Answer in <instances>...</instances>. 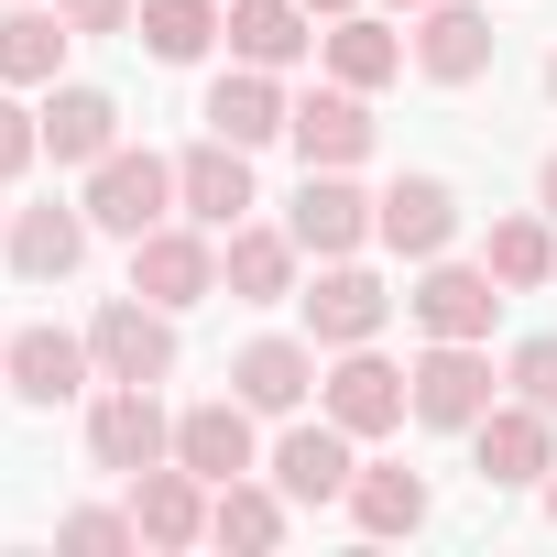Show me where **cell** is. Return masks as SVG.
<instances>
[{
	"label": "cell",
	"mask_w": 557,
	"mask_h": 557,
	"mask_svg": "<svg viewBox=\"0 0 557 557\" xmlns=\"http://www.w3.org/2000/svg\"><path fill=\"white\" fill-rule=\"evenodd\" d=\"M164 208H175V164H164V153H132V143H110V153L88 164V230H121V240H143V230H164Z\"/></svg>",
	"instance_id": "obj_1"
},
{
	"label": "cell",
	"mask_w": 557,
	"mask_h": 557,
	"mask_svg": "<svg viewBox=\"0 0 557 557\" xmlns=\"http://www.w3.org/2000/svg\"><path fill=\"white\" fill-rule=\"evenodd\" d=\"M88 459L99 470H153V459H175V416L153 405V383H110L99 405H88Z\"/></svg>",
	"instance_id": "obj_2"
},
{
	"label": "cell",
	"mask_w": 557,
	"mask_h": 557,
	"mask_svg": "<svg viewBox=\"0 0 557 557\" xmlns=\"http://www.w3.org/2000/svg\"><path fill=\"white\" fill-rule=\"evenodd\" d=\"M546 426H557V416H546V405H524V394H513V405H492V416L470 426L481 481H492V492H535V481L557 470V437H546Z\"/></svg>",
	"instance_id": "obj_3"
},
{
	"label": "cell",
	"mask_w": 557,
	"mask_h": 557,
	"mask_svg": "<svg viewBox=\"0 0 557 557\" xmlns=\"http://www.w3.org/2000/svg\"><path fill=\"white\" fill-rule=\"evenodd\" d=\"M88 350H99V372H110V383H164V372H175V329H164V307H153V296L99 307Z\"/></svg>",
	"instance_id": "obj_4"
},
{
	"label": "cell",
	"mask_w": 557,
	"mask_h": 557,
	"mask_svg": "<svg viewBox=\"0 0 557 557\" xmlns=\"http://www.w3.org/2000/svg\"><path fill=\"white\" fill-rule=\"evenodd\" d=\"M405 405H416V372H394L372 339H361V350H339V372H329V416H339L350 437H383V426H405Z\"/></svg>",
	"instance_id": "obj_5"
},
{
	"label": "cell",
	"mask_w": 557,
	"mask_h": 557,
	"mask_svg": "<svg viewBox=\"0 0 557 557\" xmlns=\"http://www.w3.org/2000/svg\"><path fill=\"white\" fill-rule=\"evenodd\" d=\"M132 296H153L164 318L197 307V296H219V251H208L197 230H143V240H132Z\"/></svg>",
	"instance_id": "obj_6"
},
{
	"label": "cell",
	"mask_w": 557,
	"mask_h": 557,
	"mask_svg": "<svg viewBox=\"0 0 557 557\" xmlns=\"http://www.w3.org/2000/svg\"><path fill=\"white\" fill-rule=\"evenodd\" d=\"M285 230H296V251H329V262H339V251H361L372 197L350 186V164H307V186H296V219H285Z\"/></svg>",
	"instance_id": "obj_7"
},
{
	"label": "cell",
	"mask_w": 557,
	"mask_h": 557,
	"mask_svg": "<svg viewBox=\"0 0 557 557\" xmlns=\"http://www.w3.org/2000/svg\"><path fill=\"white\" fill-rule=\"evenodd\" d=\"M416 416H426V426H481V416H492V361H481V339H437V350L416 361Z\"/></svg>",
	"instance_id": "obj_8"
},
{
	"label": "cell",
	"mask_w": 557,
	"mask_h": 557,
	"mask_svg": "<svg viewBox=\"0 0 557 557\" xmlns=\"http://www.w3.org/2000/svg\"><path fill=\"white\" fill-rule=\"evenodd\" d=\"M350 426L339 416H318V426H285V448H273V492L285 503H339L350 492Z\"/></svg>",
	"instance_id": "obj_9"
},
{
	"label": "cell",
	"mask_w": 557,
	"mask_h": 557,
	"mask_svg": "<svg viewBox=\"0 0 557 557\" xmlns=\"http://www.w3.org/2000/svg\"><path fill=\"white\" fill-rule=\"evenodd\" d=\"M208 492H219V481H197L186 459H175V470H164V459L132 470V524H143V546H197V535H208Z\"/></svg>",
	"instance_id": "obj_10"
},
{
	"label": "cell",
	"mask_w": 557,
	"mask_h": 557,
	"mask_svg": "<svg viewBox=\"0 0 557 557\" xmlns=\"http://www.w3.org/2000/svg\"><path fill=\"white\" fill-rule=\"evenodd\" d=\"M175 197H186V219H197V230H240V208H251V153L208 132V143L175 164Z\"/></svg>",
	"instance_id": "obj_11"
},
{
	"label": "cell",
	"mask_w": 557,
	"mask_h": 557,
	"mask_svg": "<svg viewBox=\"0 0 557 557\" xmlns=\"http://www.w3.org/2000/svg\"><path fill=\"white\" fill-rule=\"evenodd\" d=\"M372 230H383L405 262H437V251H448V230H459V197H448L437 175H405V186H383V197H372Z\"/></svg>",
	"instance_id": "obj_12"
},
{
	"label": "cell",
	"mask_w": 557,
	"mask_h": 557,
	"mask_svg": "<svg viewBox=\"0 0 557 557\" xmlns=\"http://www.w3.org/2000/svg\"><path fill=\"white\" fill-rule=\"evenodd\" d=\"M405 307H416L426 339H481L503 296H492V262H481V273H470V262H426V285H416Z\"/></svg>",
	"instance_id": "obj_13"
},
{
	"label": "cell",
	"mask_w": 557,
	"mask_h": 557,
	"mask_svg": "<svg viewBox=\"0 0 557 557\" xmlns=\"http://www.w3.org/2000/svg\"><path fill=\"white\" fill-rule=\"evenodd\" d=\"M383 318H394V296H383V285H372V273H361V262H350V251H339V262H329V273H318V296H307V329H318V339H329V350H361V339H372V329H383Z\"/></svg>",
	"instance_id": "obj_14"
},
{
	"label": "cell",
	"mask_w": 557,
	"mask_h": 557,
	"mask_svg": "<svg viewBox=\"0 0 557 557\" xmlns=\"http://www.w3.org/2000/svg\"><path fill=\"white\" fill-rule=\"evenodd\" d=\"M416 66L437 88H470L492 66V12H470V0H426V23H416Z\"/></svg>",
	"instance_id": "obj_15"
},
{
	"label": "cell",
	"mask_w": 557,
	"mask_h": 557,
	"mask_svg": "<svg viewBox=\"0 0 557 557\" xmlns=\"http://www.w3.org/2000/svg\"><path fill=\"white\" fill-rule=\"evenodd\" d=\"M175 459H186L197 481H240V470H251V405H240V394L186 405V416H175Z\"/></svg>",
	"instance_id": "obj_16"
},
{
	"label": "cell",
	"mask_w": 557,
	"mask_h": 557,
	"mask_svg": "<svg viewBox=\"0 0 557 557\" xmlns=\"http://www.w3.org/2000/svg\"><path fill=\"white\" fill-rule=\"evenodd\" d=\"M307 383H318V350H307V339H251V350L230 361V394H240L251 416H296Z\"/></svg>",
	"instance_id": "obj_17"
},
{
	"label": "cell",
	"mask_w": 557,
	"mask_h": 557,
	"mask_svg": "<svg viewBox=\"0 0 557 557\" xmlns=\"http://www.w3.org/2000/svg\"><path fill=\"white\" fill-rule=\"evenodd\" d=\"M0 251H12L23 285H66L77 251H88V208H23L12 230H0Z\"/></svg>",
	"instance_id": "obj_18"
},
{
	"label": "cell",
	"mask_w": 557,
	"mask_h": 557,
	"mask_svg": "<svg viewBox=\"0 0 557 557\" xmlns=\"http://www.w3.org/2000/svg\"><path fill=\"white\" fill-rule=\"evenodd\" d=\"M285 132H296L307 164H361V153H372V110H361V88H318V99H296Z\"/></svg>",
	"instance_id": "obj_19"
},
{
	"label": "cell",
	"mask_w": 557,
	"mask_h": 557,
	"mask_svg": "<svg viewBox=\"0 0 557 557\" xmlns=\"http://www.w3.org/2000/svg\"><path fill=\"white\" fill-rule=\"evenodd\" d=\"M219 285H230L240 307H285V296H296V230H230Z\"/></svg>",
	"instance_id": "obj_20"
},
{
	"label": "cell",
	"mask_w": 557,
	"mask_h": 557,
	"mask_svg": "<svg viewBox=\"0 0 557 557\" xmlns=\"http://www.w3.org/2000/svg\"><path fill=\"white\" fill-rule=\"evenodd\" d=\"M88 361H99L88 339H66V329H23V339H12V394H23V405H66V394L88 383Z\"/></svg>",
	"instance_id": "obj_21"
},
{
	"label": "cell",
	"mask_w": 557,
	"mask_h": 557,
	"mask_svg": "<svg viewBox=\"0 0 557 557\" xmlns=\"http://www.w3.org/2000/svg\"><path fill=\"white\" fill-rule=\"evenodd\" d=\"M66 45H77V23L66 12H0V77L12 88H55V66H66Z\"/></svg>",
	"instance_id": "obj_22"
},
{
	"label": "cell",
	"mask_w": 557,
	"mask_h": 557,
	"mask_svg": "<svg viewBox=\"0 0 557 557\" xmlns=\"http://www.w3.org/2000/svg\"><path fill=\"white\" fill-rule=\"evenodd\" d=\"M208 132L219 143H273V132H285V88H273V66H240V77H219L208 88Z\"/></svg>",
	"instance_id": "obj_23"
},
{
	"label": "cell",
	"mask_w": 557,
	"mask_h": 557,
	"mask_svg": "<svg viewBox=\"0 0 557 557\" xmlns=\"http://www.w3.org/2000/svg\"><path fill=\"white\" fill-rule=\"evenodd\" d=\"M318 12L307 0H230V45H240V66H296L318 34H307Z\"/></svg>",
	"instance_id": "obj_24"
},
{
	"label": "cell",
	"mask_w": 557,
	"mask_h": 557,
	"mask_svg": "<svg viewBox=\"0 0 557 557\" xmlns=\"http://www.w3.org/2000/svg\"><path fill=\"white\" fill-rule=\"evenodd\" d=\"M110 143H121L110 88H55V99H45V153H55V164H99Z\"/></svg>",
	"instance_id": "obj_25"
},
{
	"label": "cell",
	"mask_w": 557,
	"mask_h": 557,
	"mask_svg": "<svg viewBox=\"0 0 557 557\" xmlns=\"http://www.w3.org/2000/svg\"><path fill=\"white\" fill-rule=\"evenodd\" d=\"M132 34H143L164 66H197L230 23H219V0H143V23H132Z\"/></svg>",
	"instance_id": "obj_26"
},
{
	"label": "cell",
	"mask_w": 557,
	"mask_h": 557,
	"mask_svg": "<svg viewBox=\"0 0 557 557\" xmlns=\"http://www.w3.org/2000/svg\"><path fill=\"white\" fill-rule=\"evenodd\" d=\"M350 513H361V535H416L426 524V481L416 470H350Z\"/></svg>",
	"instance_id": "obj_27"
},
{
	"label": "cell",
	"mask_w": 557,
	"mask_h": 557,
	"mask_svg": "<svg viewBox=\"0 0 557 557\" xmlns=\"http://www.w3.org/2000/svg\"><path fill=\"white\" fill-rule=\"evenodd\" d=\"M208 535H219V546H273V535H285V492H262L251 470H240V481H219Z\"/></svg>",
	"instance_id": "obj_28"
},
{
	"label": "cell",
	"mask_w": 557,
	"mask_h": 557,
	"mask_svg": "<svg viewBox=\"0 0 557 557\" xmlns=\"http://www.w3.org/2000/svg\"><path fill=\"white\" fill-rule=\"evenodd\" d=\"M394 66H405V45H394L383 23H361V12H339V34H329V77H339V88H383Z\"/></svg>",
	"instance_id": "obj_29"
},
{
	"label": "cell",
	"mask_w": 557,
	"mask_h": 557,
	"mask_svg": "<svg viewBox=\"0 0 557 557\" xmlns=\"http://www.w3.org/2000/svg\"><path fill=\"white\" fill-rule=\"evenodd\" d=\"M481 262H492V285L524 296V285L557 273V240H546V219H492V251H481Z\"/></svg>",
	"instance_id": "obj_30"
},
{
	"label": "cell",
	"mask_w": 557,
	"mask_h": 557,
	"mask_svg": "<svg viewBox=\"0 0 557 557\" xmlns=\"http://www.w3.org/2000/svg\"><path fill=\"white\" fill-rule=\"evenodd\" d=\"M503 383H513V394H524V405H546V416H557V339H524V350H513V372H503Z\"/></svg>",
	"instance_id": "obj_31"
},
{
	"label": "cell",
	"mask_w": 557,
	"mask_h": 557,
	"mask_svg": "<svg viewBox=\"0 0 557 557\" xmlns=\"http://www.w3.org/2000/svg\"><path fill=\"white\" fill-rule=\"evenodd\" d=\"M34 153H45V121H34L23 99H0V186H12V175H23Z\"/></svg>",
	"instance_id": "obj_32"
},
{
	"label": "cell",
	"mask_w": 557,
	"mask_h": 557,
	"mask_svg": "<svg viewBox=\"0 0 557 557\" xmlns=\"http://www.w3.org/2000/svg\"><path fill=\"white\" fill-rule=\"evenodd\" d=\"M55 535H66V546H143V524H132V513H66Z\"/></svg>",
	"instance_id": "obj_33"
},
{
	"label": "cell",
	"mask_w": 557,
	"mask_h": 557,
	"mask_svg": "<svg viewBox=\"0 0 557 557\" xmlns=\"http://www.w3.org/2000/svg\"><path fill=\"white\" fill-rule=\"evenodd\" d=\"M55 12H66L77 34H132V23H143V0H55Z\"/></svg>",
	"instance_id": "obj_34"
},
{
	"label": "cell",
	"mask_w": 557,
	"mask_h": 557,
	"mask_svg": "<svg viewBox=\"0 0 557 557\" xmlns=\"http://www.w3.org/2000/svg\"><path fill=\"white\" fill-rule=\"evenodd\" d=\"M535 197H546V208H557V153H546V164H535Z\"/></svg>",
	"instance_id": "obj_35"
},
{
	"label": "cell",
	"mask_w": 557,
	"mask_h": 557,
	"mask_svg": "<svg viewBox=\"0 0 557 557\" xmlns=\"http://www.w3.org/2000/svg\"><path fill=\"white\" fill-rule=\"evenodd\" d=\"M535 492H546V524H557V470H546V481H535Z\"/></svg>",
	"instance_id": "obj_36"
},
{
	"label": "cell",
	"mask_w": 557,
	"mask_h": 557,
	"mask_svg": "<svg viewBox=\"0 0 557 557\" xmlns=\"http://www.w3.org/2000/svg\"><path fill=\"white\" fill-rule=\"evenodd\" d=\"M307 12H350V0H307Z\"/></svg>",
	"instance_id": "obj_37"
},
{
	"label": "cell",
	"mask_w": 557,
	"mask_h": 557,
	"mask_svg": "<svg viewBox=\"0 0 557 557\" xmlns=\"http://www.w3.org/2000/svg\"><path fill=\"white\" fill-rule=\"evenodd\" d=\"M546 99H557V55H546Z\"/></svg>",
	"instance_id": "obj_38"
},
{
	"label": "cell",
	"mask_w": 557,
	"mask_h": 557,
	"mask_svg": "<svg viewBox=\"0 0 557 557\" xmlns=\"http://www.w3.org/2000/svg\"><path fill=\"white\" fill-rule=\"evenodd\" d=\"M0 372H12V339H0Z\"/></svg>",
	"instance_id": "obj_39"
},
{
	"label": "cell",
	"mask_w": 557,
	"mask_h": 557,
	"mask_svg": "<svg viewBox=\"0 0 557 557\" xmlns=\"http://www.w3.org/2000/svg\"><path fill=\"white\" fill-rule=\"evenodd\" d=\"M394 12H426V0H394Z\"/></svg>",
	"instance_id": "obj_40"
},
{
	"label": "cell",
	"mask_w": 557,
	"mask_h": 557,
	"mask_svg": "<svg viewBox=\"0 0 557 557\" xmlns=\"http://www.w3.org/2000/svg\"><path fill=\"white\" fill-rule=\"evenodd\" d=\"M0 230H12V219H0Z\"/></svg>",
	"instance_id": "obj_41"
}]
</instances>
